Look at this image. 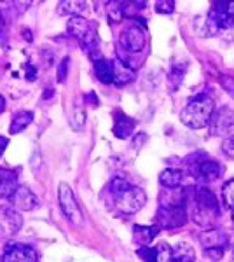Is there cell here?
<instances>
[{
    "label": "cell",
    "mask_w": 234,
    "mask_h": 262,
    "mask_svg": "<svg viewBox=\"0 0 234 262\" xmlns=\"http://www.w3.org/2000/svg\"><path fill=\"white\" fill-rule=\"evenodd\" d=\"M58 201L59 206H61V212L65 213V217L72 224H75V226H80L84 221L82 212H80V206L74 196V191H72L70 185L65 184V182H61L58 185Z\"/></svg>",
    "instance_id": "cell-6"
},
{
    "label": "cell",
    "mask_w": 234,
    "mask_h": 262,
    "mask_svg": "<svg viewBox=\"0 0 234 262\" xmlns=\"http://www.w3.org/2000/svg\"><path fill=\"white\" fill-rule=\"evenodd\" d=\"M2 262H39V255L25 243H9L4 248Z\"/></svg>",
    "instance_id": "cell-8"
},
{
    "label": "cell",
    "mask_w": 234,
    "mask_h": 262,
    "mask_svg": "<svg viewBox=\"0 0 234 262\" xmlns=\"http://www.w3.org/2000/svg\"><path fill=\"white\" fill-rule=\"evenodd\" d=\"M145 42H147L145 30L138 23L127 25L124 30L121 32V37H119V44L127 53H140V51H143Z\"/></svg>",
    "instance_id": "cell-7"
},
{
    "label": "cell",
    "mask_w": 234,
    "mask_h": 262,
    "mask_svg": "<svg viewBox=\"0 0 234 262\" xmlns=\"http://www.w3.org/2000/svg\"><path fill=\"white\" fill-rule=\"evenodd\" d=\"M215 114V101L208 95L194 96L180 112V121L190 129H201L210 124Z\"/></svg>",
    "instance_id": "cell-2"
},
{
    "label": "cell",
    "mask_w": 234,
    "mask_h": 262,
    "mask_svg": "<svg viewBox=\"0 0 234 262\" xmlns=\"http://www.w3.org/2000/svg\"><path fill=\"white\" fill-rule=\"evenodd\" d=\"M173 9H175L173 0H159V2H156V12H159V14H172Z\"/></svg>",
    "instance_id": "cell-28"
},
{
    "label": "cell",
    "mask_w": 234,
    "mask_h": 262,
    "mask_svg": "<svg viewBox=\"0 0 234 262\" xmlns=\"http://www.w3.org/2000/svg\"><path fill=\"white\" fill-rule=\"evenodd\" d=\"M95 74L100 82L112 84L114 82L112 61H107L105 58H98V60H95Z\"/></svg>",
    "instance_id": "cell-20"
},
{
    "label": "cell",
    "mask_w": 234,
    "mask_h": 262,
    "mask_svg": "<svg viewBox=\"0 0 234 262\" xmlns=\"http://www.w3.org/2000/svg\"><path fill=\"white\" fill-rule=\"evenodd\" d=\"M173 262H194V250L187 243H178L173 248Z\"/></svg>",
    "instance_id": "cell-23"
},
{
    "label": "cell",
    "mask_w": 234,
    "mask_h": 262,
    "mask_svg": "<svg viewBox=\"0 0 234 262\" xmlns=\"http://www.w3.org/2000/svg\"><path fill=\"white\" fill-rule=\"evenodd\" d=\"M86 100H88V103H89V101H91L93 107H98V105H100V101H98L96 95H95V91H89L88 95H86Z\"/></svg>",
    "instance_id": "cell-36"
},
{
    "label": "cell",
    "mask_w": 234,
    "mask_h": 262,
    "mask_svg": "<svg viewBox=\"0 0 234 262\" xmlns=\"http://www.w3.org/2000/svg\"><path fill=\"white\" fill-rule=\"evenodd\" d=\"M7 145H9V138H7V137H0V158H2V154L6 152Z\"/></svg>",
    "instance_id": "cell-37"
},
{
    "label": "cell",
    "mask_w": 234,
    "mask_h": 262,
    "mask_svg": "<svg viewBox=\"0 0 234 262\" xmlns=\"http://www.w3.org/2000/svg\"><path fill=\"white\" fill-rule=\"evenodd\" d=\"M156 262H173V248L166 242L156 245Z\"/></svg>",
    "instance_id": "cell-24"
},
{
    "label": "cell",
    "mask_w": 234,
    "mask_h": 262,
    "mask_svg": "<svg viewBox=\"0 0 234 262\" xmlns=\"http://www.w3.org/2000/svg\"><path fill=\"white\" fill-rule=\"evenodd\" d=\"M205 253L211 260H220L224 255V248H211V250H205Z\"/></svg>",
    "instance_id": "cell-34"
},
{
    "label": "cell",
    "mask_w": 234,
    "mask_h": 262,
    "mask_svg": "<svg viewBox=\"0 0 234 262\" xmlns=\"http://www.w3.org/2000/svg\"><path fill=\"white\" fill-rule=\"evenodd\" d=\"M220 84H222L224 90L234 98V77H231V75H225V74L220 75Z\"/></svg>",
    "instance_id": "cell-30"
},
{
    "label": "cell",
    "mask_w": 234,
    "mask_h": 262,
    "mask_svg": "<svg viewBox=\"0 0 234 262\" xmlns=\"http://www.w3.org/2000/svg\"><path fill=\"white\" fill-rule=\"evenodd\" d=\"M91 27H93V23H89L88 19L80 18V16H74V18H70L69 23H67V32L80 42L86 37V33L91 30Z\"/></svg>",
    "instance_id": "cell-17"
},
{
    "label": "cell",
    "mask_w": 234,
    "mask_h": 262,
    "mask_svg": "<svg viewBox=\"0 0 234 262\" xmlns=\"http://www.w3.org/2000/svg\"><path fill=\"white\" fill-rule=\"evenodd\" d=\"M23 226L21 215L12 208L0 206V239H7L14 236Z\"/></svg>",
    "instance_id": "cell-9"
},
{
    "label": "cell",
    "mask_w": 234,
    "mask_h": 262,
    "mask_svg": "<svg viewBox=\"0 0 234 262\" xmlns=\"http://www.w3.org/2000/svg\"><path fill=\"white\" fill-rule=\"evenodd\" d=\"M159 226H135L133 227V238L140 247H148V243L159 234Z\"/></svg>",
    "instance_id": "cell-18"
},
{
    "label": "cell",
    "mask_w": 234,
    "mask_h": 262,
    "mask_svg": "<svg viewBox=\"0 0 234 262\" xmlns=\"http://www.w3.org/2000/svg\"><path fill=\"white\" fill-rule=\"evenodd\" d=\"M4 111H6V98L0 95V114H2Z\"/></svg>",
    "instance_id": "cell-38"
},
{
    "label": "cell",
    "mask_w": 234,
    "mask_h": 262,
    "mask_svg": "<svg viewBox=\"0 0 234 262\" xmlns=\"http://www.w3.org/2000/svg\"><path fill=\"white\" fill-rule=\"evenodd\" d=\"M205 21L206 23H205L203 35H206V37H211L219 30L232 27L234 25V2H215Z\"/></svg>",
    "instance_id": "cell-4"
},
{
    "label": "cell",
    "mask_w": 234,
    "mask_h": 262,
    "mask_svg": "<svg viewBox=\"0 0 234 262\" xmlns=\"http://www.w3.org/2000/svg\"><path fill=\"white\" fill-rule=\"evenodd\" d=\"M222 200L229 208L234 210V179L225 182V185L222 187Z\"/></svg>",
    "instance_id": "cell-27"
},
{
    "label": "cell",
    "mask_w": 234,
    "mask_h": 262,
    "mask_svg": "<svg viewBox=\"0 0 234 262\" xmlns=\"http://www.w3.org/2000/svg\"><path fill=\"white\" fill-rule=\"evenodd\" d=\"M201 245L205 250H211V248H225V245L229 243V238L224 231L220 229H208V231H203L201 236Z\"/></svg>",
    "instance_id": "cell-14"
},
{
    "label": "cell",
    "mask_w": 234,
    "mask_h": 262,
    "mask_svg": "<svg viewBox=\"0 0 234 262\" xmlns=\"http://www.w3.org/2000/svg\"><path fill=\"white\" fill-rule=\"evenodd\" d=\"M232 126H234V111L232 108L220 107L219 111H215L214 117H211V121H210V129L215 137L227 135Z\"/></svg>",
    "instance_id": "cell-10"
},
{
    "label": "cell",
    "mask_w": 234,
    "mask_h": 262,
    "mask_svg": "<svg viewBox=\"0 0 234 262\" xmlns=\"http://www.w3.org/2000/svg\"><path fill=\"white\" fill-rule=\"evenodd\" d=\"M107 14H109V19L112 23H119L122 18H124V4L122 2H109L107 4Z\"/></svg>",
    "instance_id": "cell-25"
},
{
    "label": "cell",
    "mask_w": 234,
    "mask_h": 262,
    "mask_svg": "<svg viewBox=\"0 0 234 262\" xmlns=\"http://www.w3.org/2000/svg\"><path fill=\"white\" fill-rule=\"evenodd\" d=\"M135 129V119H131V117H127L124 112H116V124H114V135H116L117 138H130L131 133H133Z\"/></svg>",
    "instance_id": "cell-16"
},
{
    "label": "cell",
    "mask_w": 234,
    "mask_h": 262,
    "mask_svg": "<svg viewBox=\"0 0 234 262\" xmlns=\"http://www.w3.org/2000/svg\"><path fill=\"white\" fill-rule=\"evenodd\" d=\"M33 122V112L32 111H19L12 116V121H11V128H9V133L16 135L19 131L27 129L30 124Z\"/></svg>",
    "instance_id": "cell-19"
},
{
    "label": "cell",
    "mask_w": 234,
    "mask_h": 262,
    "mask_svg": "<svg viewBox=\"0 0 234 262\" xmlns=\"http://www.w3.org/2000/svg\"><path fill=\"white\" fill-rule=\"evenodd\" d=\"M84 9H86V2H80V0H63L58 4V14H70V18L79 16Z\"/></svg>",
    "instance_id": "cell-22"
},
{
    "label": "cell",
    "mask_w": 234,
    "mask_h": 262,
    "mask_svg": "<svg viewBox=\"0 0 234 262\" xmlns=\"http://www.w3.org/2000/svg\"><path fill=\"white\" fill-rule=\"evenodd\" d=\"M86 126V112L82 108H75L70 116V128L75 131H82Z\"/></svg>",
    "instance_id": "cell-26"
},
{
    "label": "cell",
    "mask_w": 234,
    "mask_h": 262,
    "mask_svg": "<svg viewBox=\"0 0 234 262\" xmlns=\"http://www.w3.org/2000/svg\"><path fill=\"white\" fill-rule=\"evenodd\" d=\"M112 72H114V84L117 86H126L135 79V70L122 60H114L112 61Z\"/></svg>",
    "instance_id": "cell-15"
},
{
    "label": "cell",
    "mask_w": 234,
    "mask_h": 262,
    "mask_svg": "<svg viewBox=\"0 0 234 262\" xmlns=\"http://www.w3.org/2000/svg\"><path fill=\"white\" fill-rule=\"evenodd\" d=\"M109 192L112 194L114 203L119 213L133 215L140 212L147 203V194L142 187L131 185L124 177H116L109 185Z\"/></svg>",
    "instance_id": "cell-1"
},
{
    "label": "cell",
    "mask_w": 234,
    "mask_h": 262,
    "mask_svg": "<svg viewBox=\"0 0 234 262\" xmlns=\"http://www.w3.org/2000/svg\"><path fill=\"white\" fill-rule=\"evenodd\" d=\"M69 58H63V61L58 67V82H65L67 81V72H69Z\"/></svg>",
    "instance_id": "cell-31"
},
{
    "label": "cell",
    "mask_w": 234,
    "mask_h": 262,
    "mask_svg": "<svg viewBox=\"0 0 234 262\" xmlns=\"http://www.w3.org/2000/svg\"><path fill=\"white\" fill-rule=\"evenodd\" d=\"M25 39H27V40H32V37H30V30H27V28H25Z\"/></svg>",
    "instance_id": "cell-39"
},
{
    "label": "cell",
    "mask_w": 234,
    "mask_h": 262,
    "mask_svg": "<svg viewBox=\"0 0 234 262\" xmlns=\"http://www.w3.org/2000/svg\"><path fill=\"white\" fill-rule=\"evenodd\" d=\"M190 171L194 173L196 179H199L201 182H211L220 177V164L211 161V159H203V161H193L190 163Z\"/></svg>",
    "instance_id": "cell-11"
},
{
    "label": "cell",
    "mask_w": 234,
    "mask_h": 262,
    "mask_svg": "<svg viewBox=\"0 0 234 262\" xmlns=\"http://www.w3.org/2000/svg\"><path fill=\"white\" fill-rule=\"evenodd\" d=\"M222 150L227 158H232L234 159V135L229 138H225L224 143H222Z\"/></svg>",
    "instance_id": "cell-32"
},
{
    "label": "cell",
    "mask_w": 234,
    "mask_h": 262,
    "mask_svg": "<svg viewBox=\"0 0 234 262\" xmlns=\"http://www.w3.org/2000/svg\"><path fill=\"white\" fill-rule=\"evenodd\" d=\"M157 226L163 229H175L187 222V205H159L157 210Z\"/></svg>",
    "instance_id": "cell-5"
},
{
    "label": "cell",
    "mask_w": 234,
    "mask_h": 262,
    "mask_svg": "<svg viewBox=\"0 0 234 262\" xmlns=\"http://www.w3.org/2000/svg\"><path fill=\"white\" fill-rule=\"evenodd\" d=\"M138 257L145 262H156V248L154 247H140Z\"/></svg>",
    "instance_id": "cell-29"
},
{
    "label": "cell",
    "mask_w": 234,
    "mask_h": 262,
    "mask_svg": "<svg viewBox=\"0 0 234 262\" xmlns=\"http://www.w3.org/2000/svg\"><path fill=\"white\" fill-rule=\"evenodd\" d=\"M6 39H7V27H6V19H4V14L0 11V44L6 48Z\"/></svg>",
    "instance_id": "cell-33"
},
{
    "label": "cell",
    "mask_w": 234,
    "mask_h": 262,
    "mask_svg": "<svg viewBox=\"0 0 234 262\" xmlns=\"http://www.w3.org/2000/svg\"><path fill=\"white\" fill-rule=\"evenodd\" d=\"M193 221L201 227H211L219 219L220 208L215 194L206 187H198L193 194Z\"/></svg>",
    "instance_id": "cell-3"
},
{
    "label": "cell",
    "mask_w": 234,
    "mask_h": 262,
    "mask_svg": "<svg viewBox=\"0 0 234 262\" xmlns=\"http://www.w3.org/2000/svg\"><path fill=\"white\" fill-rule=\"evenodd\" d=\"M25 70H27V79H28V81H35V79H37V69H35V67H32L30 63H27V65H25Z\"/></svg>",
    "instance_id": "cell-35"
},
{
    "label": "cell",
    "mask_w": 234,
    "mask_h": 262,
    "mask_svg": "<svg viewBox=\"0 0 234 262\" xmlns=\"http://www.w3.org/2000/svg\"><path fill=\"white\" fill-rule=\"evenodd\" d=\"M232 222H234V210H232Z\"/></svg>",
    "instance_id": "cell-40"
},
{
    "label": "cell",
    "mask_w": 234,
    "mask_h": 262,
    "mask_svg": "<svg viewBox=\"0 0 234 262\" xmlns=\"http://www.w3.org/2000/svg\"><path fill=\"white\" fill-rule=\"evenodd\" d=\"M11 203L18 210H23V212H32V210H35L37 206H39V198L30 191L28 187L19 185V189L14 192V196L11 198Z\"/></svg>",
    "instance_id": "cell-13"
},
{
    "label": "cell",
    "mask_w": 234,
    "mask_h": 262,
    "mask_svg": "<svg viewBox=\"0 0 234 262\" xmlns=\"http://www.w3.org/2000/svg\"><path fill=\"white\" fill-rule=\"evenodd\" d=\"M18 189V173L9 168H0V200H6V198L11 200Z\"/></svg>",
    "instance_id": "cell-12"
},
{
    "label": "cell",
    "mask_w": 234,
    "mask_h": 262,
    "mask_svg": "<svg viewBox=\"0 0 234 262\" xmlns=\"http://www.w3.org/2000/svg\"><path fill=\"white\" fill-rule=\"evenodd\" d=\"M182 180H184V173H182L180 170H177V168H168V170H164L159 175L161 185H163V187H166V189H177V187H180Z\"/></svg>",
    "instance_id": "cell-21"
}]
</instances>
